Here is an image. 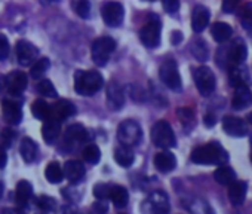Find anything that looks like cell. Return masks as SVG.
I'll use <instances>...</instances> for the list:
<instances>
[{"instance_id": "1", "label": "cell", "mask_w": 252, "mask_h": 214, "mask_svg": "<svg viewBox=\"0 0 252 214\" xmlns=\"http://www.w3.org/2000/svg\"><path fill=\"white\" fill-rule=\"evenodd\" d=\"M228 161L227 150L218 143L211 142L209 144L199 146L191 152V162L199 165H225Z\"/></svg>"}, {"instance_id": "2", "label": "cell", "mask_w": 252, "mask_h": 214, "mask_svg": "<svg viewBox=\"0 0 252 214\" xmlns=\"http://www.w3.org/2000/svg\"><path fill=\"white\" fill-rule=\"evenodd\" d=\"M104 85L101 73L94 70H77L74 74V91L83 97H91L96 94Z\"/></svg>"}, {"instance_id": "3", "label": "cell", "mask_w": 252, "mask_h": 214, "mask_svg": "<svg viewBox=\"0 0 252 214\" xmlns=\"http://www.w3.org/2000/svg\"><path fill=\"white\" fill-rule=\"evenodd\" d=\"M152 142L156 147H160V149H171L177 146L174 130L168 121H159L153 125Z\"/></svg>"}, {"instance_id": "4", "label": "cell", "mask_w": 252, "mask_h": 214, "mask_svg": "<svg viewBox=\"0 0 252 214\" xmlns=\"http://www.w3.org/2000/svg\"><path fill=\"white\" fill-rule=\"evenodd\" d=\"M143 137L141 133V127L138 125V122L132 121V119H126L123 121L119 128H117V139L120 142L122 146L125 147H134L140 143Z\"/></svg>"}, {"instance_id": "5", "label": "cell", "mask_w": 252, "mask_h": 214, "mask_svg": "<svg viewBox=\"0 0 252 214\" xmlns=\"http://www.w3.org/2000/svg\"><path fill=\"white\" fill-rule=\"evenodd\" d=\"M116 49V42L114 39L108 37V36H104V37H98L94 43H92V48H91V55H92V61L98 66V67H104L111 54L114 52Z\"/></svg>"}, {"instance_id": "6", "label": "cell", "mask_w": 252, "mask_h": 214, "mask_svg": "<svg viewBox=\"0 0 252 214\" xmlns=\"http://www.w3.org/2000/svg\"><path fill=\"white\" fill-rule=\"evenodd\" d=\"M159 77L169 89L178 92L181 91V76L174 60H165L159 67Z\"/></svg>"}, {"instance_id": "7", "label": "cell", "mask_w": 252, "mask_h": 214, "mask_svg": "<svg viewBox=\"0 0 252 214\" xmlns=\"http://www.w3.org/2000/svg\"><path fill=\"white\" fill-rule=\"evenodd\" d=\"M171 208L169 198L163 190H155L146 199L143 210L147 214H168Z\"/></svg>"}, {"instance_id": "8", "label": "cell", "mask_w": 252, "mask_h": 214, "mask_svg": "<svg viewBox=\"0 0 252 214\" xmlns=\"http://www.w3.org/2000/svg\"><path fill=\"white\" fill-rule=\"evenodd\" d=\"M160 35H162V24L158 18H150L140 30V39L147 48H156L160 43Z\"/></svg>"}, {"instance_id": "9", "label": "cell", "mask_w": 252, "mask_h": 214, "mask_svg": "<svg viewBox=\"0 0 252 214\" xmlns=\"http://www.w3.org/2000/svg\"><path fill=\"white\" fill-rule=\"evenodd\" d=\"M194 83H196V88L200 92V95L209 97L215 91V83H217L214 71L206 66L197 67L194 70Z\"/></svg>"}, {"instance_id": "10", "label": "cell", "mask_w": 252, "mask_h": 214, "mask_svg": "<svg viewBox=\"0 0 252 214\" xmlns=\"http://www.w3.org/2000/svg\"><path fill=\"white\" fill-rule=\"evenodd\" d=\"M2 112L3 118L9 125H17L23 119V107L21 101H18L15 97H8L2 100Z\"/></svg>"}, {"instance_id": "11", "label": "cell", "mask_w": 252, "mask_h": 214, "mask_svg": "<svg viewBox=\"0 0 252 214\" xmlns=\"http://www.w3.org/2000/svg\"><path fill=\"white\" fill-rule=\"evenodd\" d=\"M89 142V133L88 130L80 125V124H73L67 128L65 134H64V144L68 149H76L79 146H82L83 143Z\"/></svg>"}, {"instance_id": "12", "label": "cell", "mask_w": 252, "mask_h": 214, "mask_svg": "<svg viewBox=\"0 0 252 214\" xmlns=\"http://www.w3.org/2000/svg\"><path fill=\"white\" fill-rule=\"evenodd\" d=\"M101 17L108 27H119L123 23V6L117 2H107L101 8Z\"/></svg>"}, {"instance_id": "13", "label": "cell", "mask_w": 252, "mask_h": 214, "mask_svg": "<svg viewBox=\"0 0 252 214\" xmlns=\"http://www.w3.org/2000/svg\"><path fill=\"white\" fill-rule=\"evenodd\" d=\"M15 51H17V60H18V63H20L23 67L33 66V64L37 61L39 49H37L33 43H30V42H27V40H20V42H17Z\"/></svg>"}, {"instance_id": "14", "label": "cell", "mask_w": 252, "mask_h": 214, "mask_svg": "<svg viewBox=\"0 0 252 214\" xmlns=\"http://www.w3.org/2000/svg\"><path fill=\"white\" fill-rule=\"evenodd\" d=\"M246 57H248L246 43L242 39H234L225 54V60H228V67L242 66L243 61L246 60Z\"/></svg>"}, {"instance_id": "15", "label": "cell", "mask_w": 252, "mask_h": 214, "mask_svg": "<svg viewBox=\"0 0 252 214\" xmlns=\"http://www.w3.org/2000/svg\"><path fill=\"white\" fill-rule=\"evenodd\" d=\"M74 115H76V106L68 100H58L54 106H51V119L60 124Z\"/></svg>"}, {"instance_id": "16", "label": "cell", "mask_w": 252, "mask_h": 214, "mask_svg": "<svg viewBox=\"0 0 252 214\" xmlns=\"http://www.w3.org/2000/svg\"><path fill=\"white\" fill-rule=\"evenodd\" d=\"M29 79L24 71H12L6 76V91L11 94V97L21 95L24 89L27 88Z\"/></svg>"}, {"instance_id": "17", "label": "cell", "mask_w": 252, "mask_h": 214, "mask_svg": "<svg viewBox=\"0 0 252 214\" xmlns=\"http://www.w3.org/2000/svg\"><path fill=\"white\" fill-rule=\"evenodd\" d=\"M125 104V91L117 82H110L107 86V106L111 110H120Z\"/></svg>"}, {"instance_id": "18", "label": "cell", "mask_w": 252, "mask_h": 214, "mask_svg": "<svg viewBox=\"0 0 252 214\" xmlns=\"http://www.w3.org/2000/svg\"><path fill=\"white\" fill-rule=\"evenodd\" d=\"M222 130L231 137H245L248 134L246 122L236 116H225L222 119Z\"/></svg>"}, {"instance_id": "19", "label": "cell", "mask_w": 252, "mask_h": 214, "mask_svg": "<svg viewBox=\"0 0 252 214\" xmlns=\"http://www.w3.org/2000/svg\"><path fill=\"white\" fill-rule=\"evenodd\" d=\"M209 18H211V12L206 6H202V5H197L194 6L193 9V14H191V27L196 33H202L208 24H209Z\"/></svg>"}, {"instance_id": "20", "label": "cell", "mask_w": 252, "mask_h": 214, "mask_svg": "<svg viewBox=\"0 0 252 214\" xmlns=\"http://www.w3.org/2000/svg\"><path fill=\"white\" fill-rule=\"evenodd\" d=\"M64 177L70 183H73V184L82 181L83 177H85V167H83V164L80 161H76V159L67 161L64 164Z\"/></svg>"}, {"instance_id": "21", "label": "cell", "mask_w": 252, "mask_h": 214, "mask_svg": "<svg viewBox=\"0 0 252 214\" xmlns=\"http://www.w3.org/2000/svg\"><path fill=\"white\" fill-rule=\"evenodd\" d=\"M228 80L230 85L236 89L240 86H248L249 83V73L245 66H231L228 67Z\"/></svg>"}, {"instance_id": "22", "label": "cell", "mask_w": 252, "mask_h": 214, "mask_svg": "<svg viewBox=\"0 0 252 214\" xmlns=\"http://www.w3.org/2000/svg\"><path fill=\"white\" fill-rule=\"evenodd\" d=\"M155 167L158 168V171H160L163 174H168V173H171V171L175 170V167H177V158L169 150L160 152V153H158L155 156Z\"/></svg>"}, {"instance_id": "23", "label": "cell", "mask_w": 252, "mask_h": 214, "mask_svg": "<svg viewBox=\"0 0 252 214\" xmlns=\"http://www.w3.org/2000/svg\"><path fill=\"white\" fill-rule=\"evenodd\" d=\"M246 190H248V184L246 181H234L231 186H228V199L231 202L233 207H240L245 199H246Z\"/></svg>"}, {"instance_id": "24", "label": "cell", "mask_w": 252, "mask_h": 214, "mask_svg": "<svg viewBox=\"0 0 252 214\" xmlns=\"http://www.w3.org/2000/svg\"><path fill=\"white\" fill-rule=\"evenodd\" d=\"M252 104V92L248 86H240L236 89L231 106L236 110H245Z\"/></svg>"}, {"instance_id": "25", "label": "cell", "mask_w": 252, "mask_h": 214, "mask_svg": "<svg viewBox=\"0 0 252 214\" xmlns=\"http://www.w3.org/2000/svg\"><path fill=\"white\" fill-rule=\"evenodd\" d=\"M32 196H33V186L27 180L18 181L17 187H15V202H17V205L21 207V208L27 207Z\"/></svg>"}, {"instance_id": "26", "label": "cell", "mask_w": 252, "mask_h": 214, "mask_svg": "<svg viewBox=\"0 0 252 214\" xmlns=\"http://www.w3.org/2000/svg\"><path fill=\"white\" fill-rule=\"evenodd\" d=\"M61 136V124L57 121H46L42 127V137L48 144H54Z\"/></svg>"}, {"instance_id": "27", "label": "cell", "mask_w": 252, "mask_h": 214, "mask_svg": "<svg viewBox=\"0 0 252 214\" xmlns=\"http://www.w3.org/2000/svg\"><path fill=\"white\" fill-rule=\"evenodd\" d=\"M214 178L217 183L222 184V186H231L234 181H237V177H236V173L234 170H231L230 167L227 165H221L215 170L214 173Z\"/></svg>"}, {"instance_id": "28", "label": "cell", "mask_w": 252, "mask_h": 214, "mask_svg": "<svg viewBox=\"0 0 252 214\" xmlns=\"http://www.w3.org/2000/svg\"><path fill=\"white\" fill-rule=\"evenodd\" d=\"M211 35H212V37H214V40H215V42H218V43H224V42H227V40L231 37V35H233V29H231L227 23L218 21V23H215V24L212 26V29H211Z\"/></svg>"}, {"instance_id": "29", "label": "cell", "mask_w": 252, "mask_h": 214, "mask_svg": "<svg viewBox=\"0 0 252 214\" xmlns=\"http://www.w3.org/2000/svg\"><path fill=\"white\" fill-rule=\"evenodd\" d=\"M114 161L123 168H129L135 161V155H134L132 149L120 146L114 150Z\"/></svg>"}, {"instance_id": "30", "label": "cell", "mask_w": 252, "mask_h": 214, "mask_svg": "<svg viewBox=\"0 0 252 214\" xmlns=\"http://www.w3.org/2000/svg\"><path fill=\"white\" fill-rule=\"evenodd\" d=\"M32 113L36 119L46 122L51 119V106L45 100L39 98L32 104Z\"/></svg>"}, {"instance_id": "31", "label": "cell", "mask_w": 252, "mask_h": 214, "mask_svg": "<svg viewBox=\"0 0 252 214\" xmlns=\"http://www.w3.org/2000/svg\"><path fill=\"white\" fill-rule=\"evenodd\" d=\"M20 153H21L23 159H24L27 164H30V162H33V161L36 159V155H37V144H36L32 139L24 137V139L21 140V144H20Z\"/></svg>"}, {"instance_id": "32", "label": "cell", "mask_w": 252, "mask_h": 214, "mask_svg": "<svg viewBox=\"0 0 252 214\" xmlns=\"http://www.w3.org/2000/svg\"><path fill=\"white\" fill-rule=\"evenodd\" d=\"M110 199L113 201L116 208H125L126 205H128L129 193H128V190H126L123 186H113Z\"/></svg>"}, {"instance_id": "33", "label": "cell", "mask_w": 252, "mask_h": 214, "mask_svg": "<svg viewBox=\"0 0 252 214\" xmlns=\"http://www.w3.org/2000/svg\"><path fill=\"white\" fill-rule=\"evenodd\" d=\"M45 176H46V180L52 184H58L65 178L64 177V168L58 162L48 164V167L45 170Z\"/></svg>"}, {"instance_id": "34", "label": "cell", "mask_w": 252, "mask_h": 214, "mask_svg": "<svg viewBox=\"0 0 252 214\" xmlns=\"http://www.w3.org/2000/svg\"><path fill=\"white\" fill-rule=\"evenodd\" d=\"M51 67V61H49V58H40V60H37L33 66H32V70H30V76H32V79H36V80H39V79H42L43 77V74L48 71V69Z\"/></svg>"}, {"instance_id": "35", "label": "cell", "mask_w": 252, "mask_h": 214, "mask_svg": "<svg viewBox=\"0 0 252 214\" xmlns=\"http://www.w3.org/2000/svg\"><path fill=\"white\" fill-rule=\"evenodd\" d=\"M191 54L194 55V58H196L197 61H206V60H208V55H209L206 42L202 40V39L194 40L193 45H191Z\"/></svg>"}, {"instance_id": "36", "label": "cell", "mask_w": 252, "mask_h": 214, "mask_svg": "<svg viewBox=\"0 0 252 214\" xmlns=\"http://www.w3.org/2000/svg\"><path fill=\"white\" fill-rule=\"evenodd\" d=\"M36 91L39 92V95L48 97V98H57V95H58L55 86L52 85V82H51L49 79H42V80H39V83H37V86H36Z\"/></svg>"}, {"instance_id": "37", "label": "cell", "mask_w": 252, "mask_h": 214, "mask_svg": "<svg viewBox=\"0 0 252 214\" xmlns=\"http://www.w3.org/2000/svg\"><path fill=\"white\" fill-rule=\"evenodd\" d=\"M83 159L88 162V164H98L99 159H101V150L96 144H88L85 149H83Z\"/></svg>"}, {"instance_id": "38", "label": "cell", "mask_w": 252, "mask_h": 214, "mask_svg": "<svg viewBox=\"0 0 252 214\" xmlns=\"http://www.w3.org/2000/svg\"><path fill=\"white\" fill-rule=\"evenodd\" d=\"M240 21L243 29H251L252 27V3H246L240 8Z\"/></svg>"}, {"instance_id": "39", "label": "cell", "mask_w": 252, "mask_h": 214, "mask_svg": "<svg viewBox=\"0 0 252 214\" xmlns=\"http://www.w3.org/2000/svg\"><path fill=\"white\" fill-rule=\"evenodd\" d=\"M111 189H113V186H110V184L98 183V184H95V187H94V196H95L98 201H105L107 198H110Z\"/></svg>"}, {"instance_id": "40", "label": "cell", "mask_w": 252, "mask_h": 214, "mask_svg": "<svg viewBox=\"0 0 252 214\" xmlns=\"http://www.w3.org/2000/svg\"><path fill=\"white\" fill-rule=\"evenodd\" d=\"M73 9L74 12L80 17V18H89L91 15V3L86 2V0H80V2H73Z\"/></svg>"}, {"instance_id": "41", "label": "cell", "mask_w": 252, "mask_h": 214, "mask_svg": "<svg viewBox=\"0 0 252 214\" xmlns=\"http://www.w3.org/2000/svg\"><path fill=\"white\" fill-rule=\"evenodd\" d=\"M37 205H39L45 213H52V211H55V210H57V201H55L54 198L48 196V195H42V196H39V202H37Z\"/></svg>"}, {"instance_id": "42", "label": "cell", "mask_w": 252, "mask_h": 214, "mask_svg": "<svg viewBox=\"0 0 252 214\" xmlns=\"http://www.w3.org/2000/svg\"><path fill=\"white\" fill-rule=\"evenodd\" d=\"M11 52V45L9 40L5 35H0V61H5L9 57Z\"/></svg>"}, {"instance_id": "43", "label": "cell", "mask_w": 252, "mask_h": 214, "mask_svg": "<svg viewBox=\"0 0 252 214\" xmlns=\"http://www.w3.org/2000/svg\"><path fill=\"white\" fill-rule=\"evenodd\" d=\"M15 139V133L11 128H5L2 133V142H3V147H11Z\"/></svg>"}, {"instance_id": "44", "label": "cell", "mask_w": 252, "mask_h": 214, "mask_svg": "<svg viewBox=\"0 0 252 214\" xmlns=\"http://www.w3.org/2000/svg\"><path fill=\"white\" fill-rule=\"evenodd\" d=\"M162 5H163L165 11L168 14H171V15H175L178 12V9H180V2H178V0H168V2H163Z\"/></svg>"}, {"instance_id": "45", "label": "cell", "mask_w": 252, "mask_h": 214, "mask_svg": "<svg viewBox=\"0 0 252 214\" xmlns=\"http://www.w3.org/2000/svg\"><path fill=\"white\" fill-rule=\"evenodd\" d=\"M129 89H131V92H132L131 97H132L135 101H143V100H144V91L141 89L140 85L132 83V85H129Z\"/></svg>"}, {"instance_id": "46", "label": "cell", "mask_w": 252, "mask_h": 214, "mask_svg": "<svg viewBox=\"0 0 252 214\" xmlns=\"http://www.w3.org/2000/svg\"><path fill=\"white\" fill-rule=\"evenodd\" d=\"M237 8H239V2H234V0H225V2H222V11L225 14H233L236 12Z\"/></svg>"}, {"instance_id": "47", "label": "cell", "mask_w": 252, "mask_h": 214, "mask_svg": "<svg viewBox=\"0 0 252 214\" xmlns=\"http://www.w3.org/2000/svg\"><path fill=\"white\" fill-rule=\"evenodd\" d=\"M92 210L95 211V214H107L108 211V204L105 201H96L92 205Z\"/></svg>"}, {"instance_id": "48", "label": "cell", "mask_w": 252, "mask_h": 214, "mask_svg": "<svg viewBox=\"0 0 252 214\" xmlns=\"http://www.w3.org/2000/svg\"><path fill=\"white\" fill-rule=\"evenodd\" d=\"M6 161H8V155H6V150L5 147L0 144V168H5L6 165Z\"/></svg>"}, {"instance_id": "49", "label": "cell", "mask_w": 252, "mask_h": 214, "mask_svg": "<svg viewBox=\"0 0 252 214\" xmlns=\"http://www.w3.org/2000/svg\"><path fill=\"white\" fill-rule=\"evenodd\" d=\"M171 42H172L174 45H180V43L183 42V33H181V32H172Z\"/></svg>"}, {"instance_id": "50", "label": "cell", "mask_w": 252, "mask_h": 214, "mask_svg": "<svg viewBox=\"0 0 252 214\" xmlns=\"http://www.w3.org/2000/svg\"><path fill=\"white\" fill-rule=\"evenodd\" d=\"M203 122H205V125H206V127H212V125H215V122H217V118H215V115H212V113H208V115L205 116Z\"/></svg>"}, {"instance_id": "51", "label": "cell", "mask_w": 252, "mask_h": 214, "mask_svg": "<svg viewBox=\"0 0 252 214\" xmlns=\"http://www.w3.org/2000/svg\"><path fill=\"white\" fill-rule=\"evenodd\" d=\"M64 214H80L74 207H65L64 208Z\"/></svg>"}, {"instance_id": "52", "label": "cell", "mask_w": 252, "mask_h": 214, "mask_svg": "<svg viewBox=\"0 0 252 214\" xmlns=\"http://www.w3.org/2000/svg\"><path fill=\"white\" fill-rule=\"evenodd\" d=\"M6 89V77H2L0 76V94H2V91Z\"/></svg>"}, {"instance_id": "53", "label": "cell", "mask_w": 252, "mask_h": 214, "mask_svg": "<svg viewBox=\"0 0 252 214\" xmlns=\"http://www.w3.org/2000/svg\"><path fill=\"white\" fill-rule=\"evenodd\" d=\"M2 195H3V184L0 183V198H2Z\"/></svg>"}, {"instance_id": "54", "label": "cell", "mask_w": 252, "mask_h": 214, "mask_svg": "<svg viewBox=\"0 0 252 214\" xmlns=\"http://www.w3.org/2000/svg\"><path fill=\"white\" fill-rule=\"evenodd\" d=\"M248 122L252 125V112H251V113H249V116H248Z\"/></svg>"}, {"instance_id": "55", "label": "cell", "mask_w": 252, "mask_h": 214, "mask_svg": "<svg viewBox=\"0 0 252 214\" xmlns=\"http://www.w3.org/2000/svg\"><path fill=\"white\" fill-rule=\"evenodd\" d=\"M251 161H252V152H251Z\"/></svg>"}]
</instances>
